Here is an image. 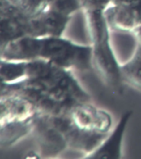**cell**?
Returning a JSON list of instances; mask_svg holds the SVG:
<instances>
[{
	"label": "cell",
	"mask_w": 141,
	"mask_h": 159,
	"mask_svg": "<svg viewBox=\"0 0 141 159\" xmlns=\"http://www.w3.org/2000/svg\"><path fill=\"white\" fill-rule=\"evenodd\" d=\"M91 40L92 68L101 80L118 94L124 93L121 64L119 62L111 42V27L101 11L86 12Z\"/></svg>",
	"instance_id": "6da1fadb"
},
{
	"label": "cell",
	"mask_w": 141,
	"mask_h": 159,
	"mask_svg": "<svg viewBox=\"0 0 141 159\" xmlns=\"http://www.w3.org/2000/svg\"><path fill=\"white\" fill-rule=\"evenodd\" d=\"M17 93L32 101L41 114L64 115L79 104L56 84L42 78H27L14 84H2L1 94Z\"/></svg>",
	"instance_id": "7a4b0ae2"
},
{
	"label": "cell",
	"mask_w": 141,
	"mask_h": 159,
	"mask_svg": "<svg viewBox=\"0 0 141 159\" xmlns=\"http://www.w3.org/2000/svg\"><path fill=\"white\" fill-rule=\"evenodd\" d=\"M37 59L45 60L72 71L93 69L91 45L79 44L64 36L38 37Z\"/></svg>",
	"instance_id": "3957f363"
},
{
	"label": "cell",
	"mask_w": 141,
	"mask_h": 159,
	"mask_svg": "<svg viewBox=\"0 0 141 159\" xmlns=\"http://www.w3.org/2000/svg\"><path fill=\"white\" fill-rule=\"evenodd\" d=\"M27 78H42L53 82L69 93L77 102L90 101L91 96L74 71L45 60L37 59L27 61Z\"/></svg>",
	"instance_id": "277c9868"
},
{
	"label": "cell",
	"mask_w": 141,
	"mask_h": 159,
	"mask_svg": "<svg viewBox=\"0 0 141 159\" xmlns=\"http://www.w3.org/2000/svg\"><path fill=\"white\" fill-rule=\"evenodd\" d=\"M32 134L41 158H54L69 149L68 139L54 115L39 113L36 117Z\"/></svg>",
	"instance_id": "5b68a950"
},
{
	"label": "cell",
	"mask_w": 141,
	"mask_h": 159,
	"mask_svg": "<svg viewBox=\"0 0 141 159\" xmlns=\"http://www.w3.org/2000/svg\"><path fill=\"white\" fill-rule=\"evenodd\" d=\"M30 18L12 0H0V47L28 36Z\"/></svg>",
	"instance_id": "8992f818"
},
{
	"label": "cell",
	"mask_w": 141,
	"mask_h": 159,
	"mask_svg": "<svg viewBox=\"0 0 141 159\" xmlns=\"http://www.w3.org/2000/svg\"><path fill=\"white\" fill-rule=\"evenodd\" d=\"M70 116L75 126L85 131L107 134L113 128L111 114L90 101L75 105L72 109Z\"/></svg>",
	"instance_id": "52a82bcc"
},
{
	"label": "cell",
	"mask_w": 141,
	"mask_h": 159,
	"mask_svg": "<svg viewBox=\"0 0 141 159\" xmlns=\"http://www.w3.org/2000/svg\"><path fill=\"white\" fill-rule=\"evenodd\" d=\"M133 110H126L121 115L117 124L112 128L102 143L92 153L85 157L90 159H120L122 158V145L126 129Z\"/></svg>",
	"instance_id": "ba28073f"
},
{
	"label": "cell",
	"mask_w": 141,
	"mask_h": 159,
	"mask_svg": "<svg viewBox=\"0 0 141 159\" xmlns=\"http://www.w3.org/2000/svg\"><path fill=\"white\" fill-rule=\"evenodd\" d=\"M39 113L34 104L22 94H1L0 123L33 119Z\"/></svg>",
	"instance_id": "9c48e42d"
},
{
	"label": "cell",
	"mask_w": 141,
	"mask_h": 159,
	"mask_svg": "<svg viewBox=\"0 0 141 159\" xmlns=\"http://www.w3.org/2000/svg\"><path fill=\"white\" fill-rule=\"evenodd\" d=\"M72 17L45 9L29 21L28 36L36 37H62Z\"/></svg>",
	"instance_id": "30bf717a"
},
{
	"label": "cell",
	"mask_w": 141,
	"mask_h": 159,
	"mask_svg": "<svg viewBox=\"0 0 141 159\" xmlns=\"http://www.w3.org/2000/svg\"><path fill=\"white\" fill-rule=\"evenodd\" d=\"M111 30L132 32L141 25V0L129 5H112L104 12Z\"/></svg>",
	"instance_id": "8fae6325"
},
{
	"label": "cell",
	"mask_w": 141,
	"mask_h": 159,
	"mask_svg": "<svg viewBox=\"0 0 141 159\" xmlns=\"http://www.w3.org/2000/svg\"><path fill=\"white\" fill-rule=\"evenodd\" d=\"M37 116V115H36ZM36 119V118H35ZM10 121L0 123V146L7 148L32 134L34 120Z\"/></svg>",
	"instance_id": "7c38bea8"
},
{
	"label": "cell",
	"mask_w": 141,
	"mask_h": 159,
	"mask_svg": "<svg viewBox=\"0 0 141 159\" xmlns=\"http://www.w3.org/2000/svg\"><path fill=\"white\" fill-rule=\"evenodd\" d=\"M124 83L141 92V46L137 45L132 57L121 64Z\"/></svg>",
	"instance_id": "4fadbf2b"
},
{
	"label": "cell",
	"mask_w": 141,
	"mask_h": 159,
	"mask_svg": "<svg viewBox=\"0 0 141 159\" xmlns=\"http://www.w3.org/2000/svg\"><path fill=\"white\" fill-rule=\"evenodd\" d=\"M0 60V78L2 84H14L27 79V61Z\"/></svg>",
	"instance_id": "5bb4252c"
},
{
	"label": "cell",
	"mask_w": 141,
	"mask_h": 159,
	"mask_svg": "<svg viewBox=\"0 0 141 159\" xmlns=\"http://www.w3.org/2000/svg\"><path fill=\"white\" fill-rule=\"evenodd\" d=\"M46 9L72 17L79 11L83 10V5L81 0H49Z\"/></svg>",
	"instance_id": "9a60e30c"
},
{
	"label": "cell",
	"mask_w": 141,
	"mask_h": 159,
	"mask_svg": "<svg viewBox=\"0 0 141 159\" xmlns=\"http://www.w3.org/2000/svg\"><path fill=\"white\" fill-rule=\"evenodd\" d=\"M29 17H34L46 9L49 0H12Z\"/></svg>",
	"instance_id": "2e32d148"
},
{
	"label": "cell",
	"mask_w": 141,
	"mask_h": 159,
	"mask_svg": "<svg viewBox=\"0 0 141 159\" xmlns=\"http://www.w3.org/2000/svg\"><path fill=\"white\" fill-rule=\"evenodd\" d=\"M84 12L92 11L105 12L111 4V0H81Z\"/></svg>",
	"instance_id": "e0dca14e"
},
{
	"label": "cell",
	"mask_w": 141,
	"mask_h": 159,
	"mask_svg": "<svg viewBox=\"0 0 141 159\" xmlns=\"http://www.w3.org/2000/svg\"><path fill=\"white\" fill-rule=\"evenodd\" d=\"M131 33H133L135 37L137 45L141 46V25H139V27H136L135 29Z\"/></svg>",
	"instance_id": "ac0fdd59"
},
{
	"label": "cell",
	"mask_w": 141,
	"mask_h": 159,
	"mask_svg": "<svg viewBox=\"0 0 141 159\" xmlns=\"http://www.w3.org/2000/svg\"><path fill=\"white\" fill-rule=\"evenodd\" d=\"M26 158H41V156L38 151H29L27 152V154H26Z\"/></svg>",
	"instance_id": "d6986e66"
}]
</instances>
